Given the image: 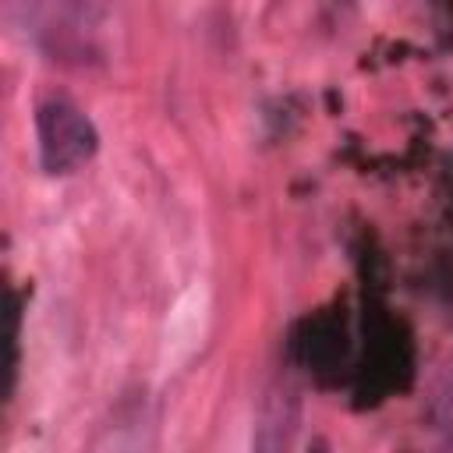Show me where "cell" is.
Returning <instances> with one entry per match:
<instances>
[{
	"mask_svg": "<svg viewBox=\"0 0 453 453\" xmlns=\"http://www.w3.org/2000/svg\"><path fill=\"white\" fill-rule=\"evenodd\" d=\"M39 163L46 173H71L96 156L99 134L92 120L64 96H50L35 110Z\"/></svg>",
	"mask_w": 453,
	"mask_h": 453,
	"instance_id": "cell-1",
	"label": "cell"
}]
</instances>
